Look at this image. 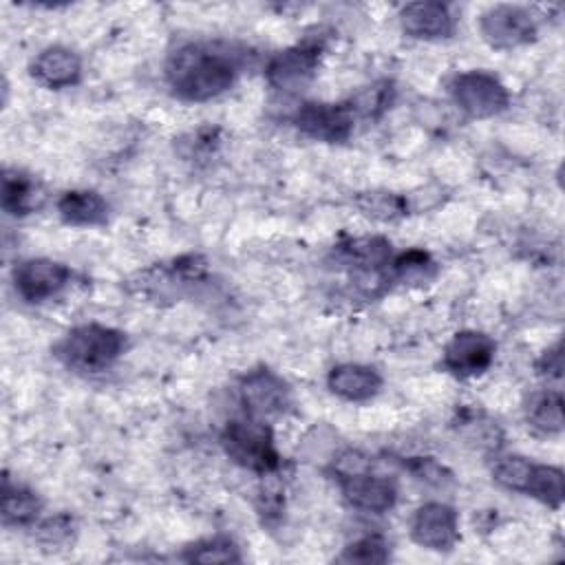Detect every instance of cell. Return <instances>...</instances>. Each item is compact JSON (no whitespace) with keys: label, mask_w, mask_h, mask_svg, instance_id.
<instances>
[{"label":"cell","mask_w":565,"mask_h":565,"mask_svg":"<svg viewBox=\"0 0 565 565\" xmlns=\"http://www.w3.org/2000/svg\"><path fill=\"white\" fill-rule=\"evenodd\" d=\"M234 55L214 44H185L177 49L166 66L172 95L185 102H210L236 82Z\"/></svg>","instance_id":"6da1fadb"},{"label":"cell","mask_w":565,"mask_h":565,"mask_svg":"<svg viewBox=\"0 0 565 565\" xmlns=\"http://www.w3.org/2000/svg\"><path fill=\"white\" fill-rule=\"evenodd\" d=\"M126 349V335L119 329L88 322L71 329L57 344V360L79 373H102L110 369Z\"/></svg>","instance_id":"7a4b0ae2"},{"label":"cell","mask_w":565,"mask_h":565,"mask_svg":"<svg viewBox=\"0 0 565 565\" xmlns=\"http://www.w3.org/2000/svg\"><path fill=\"white\" fill-rule=\"evenodd\" d=\"M221 444L225 455L245 470L265 477L280 468V455L274 446V435L265 419L247 415L243 419L227 422L221 435Z\"/></svg>","instance_id":"3957f363"},{"label":"cell","mask_w":565,"mask_h":565,"mask_svg":"<svg viewBox=\"0 0 565 565\" xmlns=\"http://www.w3.org/2000/svg\"><path fill=\"white\" fill-rule=\"evenodd\" d=\"M450 95L459 110L472 119H488L508 108L510 95L505 84L490 71L470 68L457 73L450 82Z\"/></svg>","instance_id":"277c9868"},{"label":"cell","mask_w":565,"mask_h":565,"mask_svg":"<svg viewBox=\"0 0 565 565\" xmlns=\"http://www.w3.org/2000/svg\"><path fill=\"white\" fill-rule=\"evenodd\" d=\"M320 66V46L302 42L274 53L265 66L267 84L280 93L294 95L305 90Z\"/></svg>","instance_id":"5b68a950"},{"label":"cell","mask_w":565,"mask_h":565,"mask_svg":"<svg viewBox=\"0 0 565 565\" xmlns=\"http://www.w3.org/2000/svg\"><path fill=\"white\" fill-rule=\"evenodd\" d=\"M355 119L351 102H307L298 108L294 124L309 139L342 143L353 135Z\"/></svg>","instance_id":"8992f818"},{"label":"cell","mask_w":565,"mask_h":565,"mask_svg":"<svg viewBox=\"0 0 565 565\" xmlns=\"http://www.w3.org/2000/svg\"><path fill=\"white\" fill-rule=\"evenodd\" d=\"M479 33L488 46L508 51L532 42L536 38V22L523 7L494 4L481 13Z\"/></svg>","instance_id":"52a82bcc"},{"label":"cell","mask_w":565,"mask_h":565,"mask_svg":"<svg viewBox=\"0 0 565 565\" xmlns=\"http://www.w3.org/2000/svg\"><path fill=\"white\" fill-rule=\"evenodd\" d=\"M494 353H497V342L488 333L466 329V331H457L448 340V344L444 347L441 364L450 375L459 380H468L486 373L494 362Z\"/></svg>","instance_id":"ba28073f"},{"label":"cell","mask_w":565,"mask_h":565,"mask_svg":"<svg viewBox=\"0 0 565 565\" xmlns=\"http://www.w3.org/2000/svg\"><path fill=\"white\" fill-rule=\"evenodd\" d=\"M411 539L430 552H450L459 541V514L444 501L419 505L411 519Z\"/></svg>","instance_id":"9c48e42d"},{"label":"cell","mask_w":565,"mask_h":565,"mask_svg":"<svg viewBox=\"0 0 565 565\" xmlns=\"http://www.w3.org/2000/svg\"><path fill=\"white\" fill-rule=\"evenodd\" d=\"M241 402L247 415L265 419L280 415L289 406V386L287 382L267 366L254 369L241 377L238 384Z\"/></svg>","instance_id":"30bf717a"},{"label":"cell","mask_w":565,"mask_h":565,"mask_svg":"<svg viewBox=\"0 0 565 565\" xmlns=\"http://www.w3.org/2000/svg\"><path fill=\"white\" fill-rule=\"evenodd\" d=\"M71 280V269L53 258H29L13 269V287L26 302H44L57 296Z\"/></svg>","instance_id":"8fae6325"},{"label":"cell","mask_w":565,"mask_h":565,"mask_svg":"<svg viewBox=\"0 0 565 565\" xmlns=\"http://www.w3.org/2000/svg\"><path fill=\"white\" fill-rule=\"evenodd\" d=\"M338 483H340V490H342V497L347 499V503L362 512L384 514L397 501L395 481L384 475H373L371 470L340 477Z\"/></svg>","instance_id":"7c38bea8"},{"label":"cell","mask_w":565,"mask_h":565,"mask_svg":"<svg viewBox=\"0 0 565 565\" xmlns=\"http://www.w3.org/2000/svg\"><path fill=\"white\" fill-rule=\"evenodd\" d=\"M399 26L408 38L415 40H441L455 31V18L444 2L422 0L408 2L399 11Z\"/></svg>","instance_id":"4fadbf2b"},{"label":"cell","mask_w":565,"mask_h":565,"mask_svg":"<svg viewBox=\"0 0 565 565\" xmlns=\"http://www.w3.org/2000/svg\"><path fill=\"white\" fill-rule=\"evenodd\" d=\"M29 71H31V77L46 88H53V90L71 88L82 79V60L68 46L53 44L42 49L33 57Z\"/></svg>","instance_id":"5bb4252c"},{"label":"cell","mask_w":565,"mask_h":565,"mask_svg":"<svg viewBox=\"0 0 565 565\" xmlns=\"http://www.w3.org/2000/svg\"><path fill=\"white\" fill-rule=\"evenodd\" d=\"M327 386L340 399L366 402L380 393L382 375L369 364L344 362V364H335L329 371Z\"/></svg>","instance_id":"9a60e30c"},{"label":"cell","mask_w":565,"mask_h":565,"mask_svg":"<svg viewBox=\"0 0 565 565\" xmlns=\"http://www.w3.org/2000/svg\"><path fill=\"white\" fill-rule=\"evenodd\" d=\"M57 214L68 225L95 227L106 223L108 203L95 190H68L57 199Z\"/></svg>","instance_id":"2e32d148"},{"label":"cell","mask_w":565,"mask_h":565,"mask_svg":"<svg viewBox=\"0 0 565 565\" xmlns=\"http://www.w3.org/2000/svg\"><path fill=\"white\" fill-rule=\"evenodd\" d=\"M40 497L9 477L2 479V523L9 527H26L40 521Z\"/></svg>","instance_id":"e0dca14e"},{"label":"cell","mask_w":565,"mask_h":565,"mask_svg":"<svg viewBox=\"0 0 565 565\" xmlns=\"http://www.w3.org/2000/svg\"><path fill=\"white\" fill-rule=\"evenodd\" d=\"M525 419L541 435H561L563 426H565L561 393L552 391V388L534 393L527 399Z\"/></svg>","instance_id":"ac0fdd59"},{"label":"cell","mask_w":565,"mask_h":565,"mask_svg":"<svg viewBox=\"0 0 565 565\" xmlns=\"http://www.w3.org/2000/svg\"><path fill=\"white\" fill-rule=\"evenodd\" d=\"M40 203L38 183L18 170H4L2 174V210L11 216L31 214Z\"/></svg>","instance_id":"d6986e66"},{"label":"cell","mask_w":565,"mask_h":565,"mask_svg":"<svg viewBox=\"0 0 565 565\" xmlns=\"http://www.w3.org/2000/svg\"><path fill=\"white\" fill-rule=\"evenodd\" d=\"M525 494L541 501L543 505H547L552 510H558L563 505V497H565L563 470L556 466H547V463H534Z\"/></svg>","instance_id":"ffe728a7"},{"label":"cell","mask_w":565,"mask_h":565,"mask_svg":"<svg viewBox=\"0 0 565 565\" xmlns=\"http://www.w3.org/2000/svg\"><path fill=\"white\" fill-rule=\"evenodd\" d=\"M342 252L347 254V258L358 263L364 271H377L382 265H386L391 256V243L380 236H364L342 245Z\"/></svg>","instance_id":"44dd1931"},{"label":"cell","mask_w":565,"mask_h":565,"mask_svg":"<svg viewBox=\"0 0 565 565\" xmlns=\"http://www.w3.org/2000/svg\"><path fill=\"white\" fill-rule=\"evenodd\" d=\"M532 468H534V461H530L527 457H521V455H505V457H499L492 466V479L505 488V490H512V492H521L525 494V488L530 483V477H532Z\"/></svg>","instance_id":"7402d4cb"},{"label":"cell","mask_w":565,"mask_h":565,"mask_svg":"<svg viewBox=\"0 0 565 565\" xmlns=\"http://www.w3.org/2000/svg\"><path fill=\"white\" fill-rule=\"evenodd\" d=\"M75 532V519L66 512H57L35 523V541L44 550H64L68 543H73Z\"/></svg>","instance_id":"603a6c76"},{"label":"cell","mask_w":565,"mask_h":565,"mask_svg":"<svg viewBox=\"0 0 565 565\" xmlns=\"http://www.w3.org/2000/svg\"><path fill=\"white\" fill-rule=\"evenodd\" d=\"M183 558L190 563L192 561L194 563H238L241 552L232 539L212 536V539H203V541H196L190 547H185Z\"/></svg>","instance_id":"cb8c5ba5"},{"label":"cell","mask_w":565,"mask_h":565,"mask_svg":"<svg viewBox=\"0 0 565 565\" xmlns=\"http://www.w3.org/2000/svg\"><path fill=\"white\" fill-rule=\"evenodd\" d=\"M388 558H391V545L380 534H369L349 543L344 552L338 556V561L342 563H362V565L386 563Z\"/></svg>","instance_id":"d4e9b609"},{"label":"cell","mask_w":565,"mask_h":565,"mask_svg":"<svg viewBox=\"0 0 565 565\" xmlns=\"http://www.w3.org/2000/svg\"><path fill=\"white\" fill-rule=\"evenodd\" d=\"M358 207L377 221H395L406 214V201L391 192H366L358 199Z\"/></svg>","instance_id":"484cf974"},{"label":"cell","mask_w":565,"mask_h":565,"mask_svg":"<svg viewBox=\"0 0 565 565\" xmlns=\"http://www.w3.org/2000/svg\"><path fill=\"white\" fill-rule=\"evenodd\" d=\"M393 99V84L388 79H380L358 93L351 99V106L358 117H377L382 115Z\"/></svg>","instance_id":"4316f807"},{"label":"cell","mask_w":565,"mask_h":565,"mask_svg":"<svg viewBox=\"0 0 565 565\" xmlns=\"http://www.w3.org/2000/svg\"><path fill=\"white\" fill-rule=\"evenodd\" d=\"M433 265L430 256L422 249H408L404 254H399L393 263L395 267V274L402 276V278H411V276H417V274H426V269Z\"/></svg>","instance_id":"83f0119b"},{"label":"cell","mask_w":565,"mask_h":565,"mask_svg":"<svg viewBox=\"0 0 565 565\" xmlns=\"http://www.w3.org/2000/svg\"><path fill=\"white\" fill-rule=\"evenodd\" d=\"M408 470L422 479V481H428V483H435V486H441L444 481L450 479V475L446 472L444 466H439L437 461L428 459V457H417V459H411L408 461Z\"/></svg>","instance_id":"f1b7e54d"},{"label":"cell","mask_w":565,"mask_h":565,"mask_svg":"<svg viewBox=\"0 0 565 565\" xmlns=\"http://www.w3.org/2000/svg\"><path fill=\"white\" fill-rule=\"evenodd\" d=\"M561 342H556L552 349H547L541 360L536 362L539 375L547 377V380H561V371H563V353H561Z\"/></svg>","instance_id":"f546056e"}]
</instances>
